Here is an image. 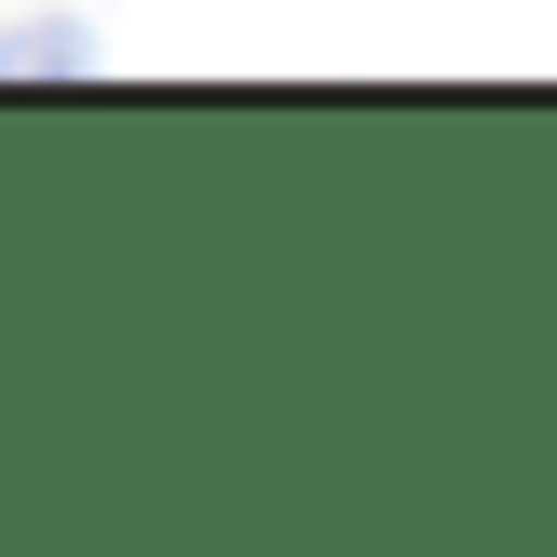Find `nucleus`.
Returning a JSON list of instances; mask_svg holds the SVG:
<instances>
[{
    "label": "nucleus",
    "mask_w": 557,
    "mask_h": 557,
    "mask_svg": "<svg viewBox=\"0 0 557 557\" xmlns=\"http://www.w3.org/2000/svg\"><path fill=\"white\" fill-rule=\"evenodd\" d=\"M27 69H96V41H82V27H27V41H0V82H27Z\"/></svg>",
    "instance_id": "1"
}]
</instances>
